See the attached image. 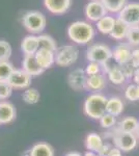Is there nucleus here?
Here are the masks:
<instances>
[{"mask_svg":"<svg viewBox=\"0 0 139 156\" xmlns=\"http://www.w3.org/2000/svg\"><path fill=\"white\" fill-rule=\"evenodd\" d=\"M69 39L77 45H87L96 36V29L89 22L75 21L68 26Z\"/></svg>","mask_w":139,"mask_h":156,"instance_id":"f257e3e1","label":"nucleus"},{"mask_svg":"<svg viewBox=\"0 0 139 156\" xmlns=\"http://www.w3.org/2000/svg\"><path fill=\"white\" fill-rule=\"evenodd\" d=\"M107 98L100 93L89 95L84 102V112L87 117L95 120H100L106 112Z\"/></svg>","mask_w":139,"mask_h":156,"instance_id":"f03ea898","label":"nucleus"},{"mask_svg":"<svg viewBox=\"0 0 139 156\" xmlns=\"http://www.w3.org/2000/svg\"><path fill=\"white\" fill-rule=\"evenodd\" d=\"M22 25L31 34H40L46 28L47 19L40 11H29L22 16Z\"/></svg>","mask_w":139,"mask_h":156,"instance_id":"7ed1b4c3","label":"nucleus"},{"mask_svg":"<svg viewBox=\"0 0 139 156\" xmlns=\"http://www.w3.org/2000/svg\"><path fill=\"white\" fill-rule=\"evenodd\" d=\"M79 49L74 45H64L55 51V64L59 67H70L77 62Z\"/></svg>","mask_w":139,"mask_h":156,"instance_id":"20e7f679","label":"nucleus"},{"mask_svg":"<svg viewBox=\"0 0 139 156\" xmlns=\"http://www.w3.org/2000/svg\"><path fill=\"white\" fill-rule=\"evenodd\" d=\"M86 58L100 65L108 62L112 58V49L105 44H93L86 50Z\"/></svg>","mask_w":139,"mask_h":156,"instance_id":"39448f33","label":"nucleus"},{"mask_svg":"<svg viewBox=\"0 0 139 156\" xmlns=\"http://www.w3.org/2000/svg\"><path fill=\"white\" fill-rule=\"evenodd\" d=\"M113 142L116 148H118L123 152L132 151L137 146V136L135 133L123 132L116 129L113 135Z\"/></svg>","mask_w":139,"mask_h":156,"instance_id":"423d86ee","label":"nucleus"},{"mask_svg":"<svg viewBox=\"0 0 139 156\" xmlns=\"http://www.w3.org/2000/svg\"><path fill=\"white\" fill-rule=\"evenodd\" d=\"M117 19L122 20L129 26L139 25V2L127 3L118 12Z\"/></svg>","mask_w":139,"mask_h":156,"instance_id":"0eeeda50","label":"nucleus"},{"mask_svg":"<svg viewBox=\"0 0 139 156\" xmlns=\"http://www.w3.org/2000/svg\"><path fill=\"white\" fill-rule=\"evenodd\" d=\"M107 9L101 0H92L84 7V15L90 22H98L107 15Z\"/></svg>","mask_w":139,"mask_h":156,"instance_id":"6e6552de","label":"nucleus"},{"mask_svg":"<svg viewBox=\"0 0 139 156\" xmlns=\"http://www.w3.org/2000/svg\"><path fill=\"white\" fill-rule=\"evenodd\" d=\"M7 82L15 90H26L31 84V76L23 69H15Z\"/></svg>","mask_w":139,"mask_h":156,"instance_id":"1a4fd4ad","label":"nucleus"},{"mask_svg":"<svg viewBox=\"0 0 139 156\" xmlns=\"http://www.w3.org/2000/svg\"><path fill=\"white\" fill-rule=\"evenodd\" d=\"M130 46L131 45L129 43H120L112 49V58L117 65L123 66L130 62L131 53H132V49Z\"/></svg>","mask_w":139,"mask_h":156,"instance_id":"9d476101","label":"nucleus"},{"mask_svg":"<svg viewBox=\"0 0 139 156\" xmlns=\"http://www.w3.org/2000/svg\"><path fill=\"white\" fill-rule=\"evenodd\" d=\"M73 0H44V6L53 15H64L69 12Z\"/></svg>","mask_w":139,"mask_h":156,"instance_id":"9b49d317","label":"nucleus"},{"mask_svg":"<svg viewBox=\"0 0 139 156\" xmlns=\"http://www.w3.org/2000/svg\"><path fill=\"white\" fill-rule=\"evenodd\" d=\"M86 79L87 75L85 73V70L79 68L69 74L68 83L74 90H81L83 89H86Z\"/></svg>","mask_w":139,"mask_h":156,"instance_id":"f8f14e48","label":"nucleus"},{"mask_svg":"<svg viewBox=\"0 0 139 156\" xmlns=\"http://www.w3.org/2000/svg\"><path fill=\"white\" fill-rule=\"evenodd\" d=\"M34 56L40 67L44 70L49 69L55 64V52L51 51V50L40 48L34 54Z\"/></svg>","mask_w":139,"mask_h":156,"instance_id":"ddd939ff","label":"nucleus"},{"mask_svg":"<svg viewBox=\"0 0 139 156\" xmlns=\"http://www.w3.org/2000/svg\"><path fill=\"white\" fill-rule=\"evenodd\" d=\"M17 112L14 104L9 101L0 102V124H9L16 119Z\"/></svg>","mask_w":139,"mask_h":156,"instance_id":"4468645a","label":"nucleus"},{"mask_svg":"<svg viewBox=\"0 0 139 156\" xmlns=\"http://www.w3.org/2000/svg\"><path fill=\"white\" fill-rule=\"evenodd\" d=\"M22 69L26 73H28L31 77L39 76L45 71L37 64L34 55H24V58L22 60Z\"/></svg>","mask_w":139,"mask_h":156,"instance_id":"2eb2a0df","label":"nucleus"},{"mask_svg":"<svg viewBox=\"0 0 139 156\" xmlns=\"http://www.w3.org/2000/svg\"><path fill=\"white\" fill-rule=\"evenodd\" d=\"M40 49L39 37L36 34L26 36L21 42V50L24 55H34Z\"/></svg>","mask_w":139,"mask_h":156,"instance_id":"dca6fc26","label":"nucleus"},{"mask_svg":"<svg viewBox=\"0 0 139 156\" xmlns=\"http://www.w3.org/2000/svg\"><path fill=\"white\" fill-rule=\"evenodd\" d=\"M106 87V78L102 73L87 76L86 79V90L92 92H101Z\"/></svg>","mask_w":139,"mask_h":156,"instance_id":"f3484780","label":"nucleus"},{"mask_svg":"<svg viewBox=\"0 0 139 156\" xmlns=\"http://www.w3.org/2000/svg\"><path fill=\"white\" fill-rule=\"evenodd\" d=\"M116 19L114 17L109 16V15H106L103 18H101L97 22V29L100 34H105V36H109L111 31L114 28Z\"/></svg>","mask_w":139,"mask_h":156,"instance_id":"a211bd4d","label":"nucleus"},{"mask_svg":"<svg viewBox=\"0 0 139 156\" xmlns=\"http://www.w3.org/2000/svg\"><path fill=\"white\" fill-rule=\"evenodd\" d=\"M129 28H130L129 25L126 24L125 22H123L122 20L116 18L114 28H113V30L111 31V34H109V36L112 37L113 40H116V41H122V40L127 37Z\"/></svg>","mask_w":139,"mask_h":156,"instance_id":"6ab92c4d","label":"nucleus"},{"mask_svg":"<svg viewBox=\"0 0 139 156\" xmlns=\"http://www.w3.org/2000/svg\"><path fill=\"white\" fill-rule=\"evenodd\" d=\"M123 107H125V105H123V102L120 98L111 97L107 100L106 112L117 117V115H120L123 112Z\"/></svg>","mask_w":139,"mask_h":156,"instance_id":"aec40b11","label":"nucleus"},{"mask_svg":"<svg viewBox=\"0 0 139 156\" xmlns=\"http://www.w3.org/2000/svg\"><path fill=\"white\" fill-rule=\"evenodd\" d=\"M107 76H108V79L114 84H122L125 82V80L127 79L123 72L122 67H120V65L111 66L110 70L107 73Z\"/></svg>","mask_w":139,"mask_h":156,"instance_id":"412c9836","label":"nucleus"},{"mask_svg":"<svg viewBox=\"0 0 139 156\" xmlns=\"http://www.w3.org/2000/svg\"><path fill=\"white\" fill-rule=\"evenodd\" d=\"M103 145L104 143H103L102 137L97 133H89L85 140V146H86L87 150L92 151V152L98 153L103 147Z\"/></svg>","mask_w":139,"mask_h":156,"instance_id":"4be33fe9","label":"nucleus"},{"mask_svg":"<svg viewBox=\"0 0 139 156\" xmlns=\"http://www.w3.org/2000/svg\"><path fill=\"white\" fill-rule=\"evenodd\" d=\"M139 126V122L137 119L133 117H128L125 118L123 121H120L117 125V130L123 132H130V133H135Z\"/></svg>","mask_w":139,"mask_h":156,"instance_id":"5701e85b","label":"nucleus"},{"mask_svg":"<svg viewBox=\"0 0 139 156\" xmlns=\"http://www.w3.org/2000/svg\"><path fill=\"white\" fill-rule=\"evenodd\" d=\"M29 156H54V151L50 145L40 143L31 148L29 151Z\"/></svg>","mask_w":139,"mask_h":156,"instance_id":"b1692460","label":"nucleus"},{"mask_svg":"<svg viewBox=\"0 0 139 156\" xmlns=\"http://www.w3.org/2000/svg\"><path fill=\"white\" fill-rule=\"evenodd\" d=\"M108 12L118 14L128 3V0H101Z\"/></svg>","mask_w":139,"mask_h":156,"instance_id":"393cba45","label":"nucleus"},{"mask_svg":"<svg viewBox=\"0 0 139 156\" xmlns=\"http://www.w3.org/2000/svg\"><path fill=\"white\" fill-rule=\"evenodd\" d=\"M37 37H39L40 48L51 50L53 52L57 50V44L51 36H49V34H39Z\"/></svg>","mask_w":139,"mask_h":156,"instance_id":"a878e982","label":"nucleus"},{"mask_svg":"<svg viewBox=\"0 0 139 156\" xmlns=\"http://www.w3.org/2000/svg\"><path fill=\"white\" fill-rule=\"evenodd\" d=\"M40 98H41L40 92L36 89H32V87L26 89L22 95V99L27 104H36L40 101Z\"/></svg>","mask_w":139,"mask_h":156,"instance_id":"bb28decb","label":"nucleus"},{"mask_svg":"<svg viewBox=\"0 0 139 156\" xmlns=\"http://www.w3.org/2000/svg\"><path fill=\"white\" fill-rule=\"evenodd\" d=\"M14 70L15 68L9 60L0 62V81H7Z\"/></svg>","mask_w":139,"mask_h":156,"instance_id":"cd10ccee","label":"nucleus"},{"mask_svg":"<svg viewBox=\"0 0 139 156\" xmlns=\"http://www.w3.org/2000/svg\"><path fill=\"white\" fill-rule=\"evenodd\" d=\"M12 53V48L5 40H0V62L9 60Z\"/></svg>","mask_w":139,"mask_h":156,"instance_id":"c85d7f7f","label":"nucleus"},{"mask_svg":"<svg viewBox=\"0 0 139 156\" xmlns=\"http://www.w3.org/2000/svg\"><path fill=\"white\" fill-rule=\"evenodd\" d=\"M126 39L128 40V43L131 46H139V25L136 26H131L129 28L128 34Z\"/></svg>","mask_w":139,"mask_h":156,"instance_id":"c756f323","label":"nucleus"},{"mask_svg":"<svg viewBox=\"0 0 139 156\" xmlns=\"http://www.w3.org/2000/svg\"><path fill=\"white\" fill-rule=\"evenodd\" d=\"M100 124H101V126L103 128H105V129H110V128L114 127L116 125L115 115L108 114V112H105V114L102 115V118L100 119Z\"/></svg>","mask_w":139,"mask_h":156,"instance_id":"7c9ffc66","label":"nucleus"},{"mask_svg":"<svg viewBox=\"0 0 139 156\" xmlns=\"http://www.w3.org/2000/svg\"><path fill=\"white\" fill-rule=\"evenodd\" d=\"M12 87L7 81H0V100H6L12 94Z\"/></svg>","mask_w":139,"mask_h":156,"instance_id":"2f4dec72","label":"nucleus"},{"mask_svg":"<svg viewBox=\"0 0 139 156\" xmlns=\"http://www.w3.org/2000/svg\"><path fill=\"white\" fill-rule=\"evenodd\" d=\"M125 96L130 101H137V84H130L125 90Z\"/></svg>","mask_w":139,"mask_h":156,"instance_id":"473e14b6","label":"nucleus"},{"mask_svg":"<svg viewBox=\"0 0 139 156\" xmlns=\"http://www.w3.org/2000/svg\"><path fill=\"white\" fill-rule=\"evenodd\" d=\"M102 69H101V65L98 64V62H89L88 65L85 68V73H86L87 76H92V75H96L101 73Z\"/></svg>","mask_w":139,"mask_h":156,"instance_id":"72a5a7b5","label":"nucleus"},{"mask_svg":"<svg viewBox=\"0 0 139 156\" xmlns=\"http://www.w3.org/2000/svg\"><path fill=\"white\" fill-rule=\"evenodd\" d=\"M130 64L137 69L139 68V48L132 49V53H131V59H130Z\"/></svg>","mask_w":139,"mask_h":156,"instance_id":"f704fd0d","label":"nucleus"},{"mask_svg":"<svg viewBox=\"0 0 139 156\" xmlns=\"http://www.w3.org/2000/svg\"><path fill=\"white\" fill-rule=\"evenodd\" d=\"M120 67H122L123 72V74H125L126 78H133L134 72H135V68H134L130 62L123 65V66H120Z\"/></svg>","mask_w":139,"mask_h":156,"instance_id":"c9c22d12","label":"nucleus"},{"mask_svg":"<svg viewBox=\"0 0 139 156\" xmlns=\"http://www.w3.org/2000/svg\"><path fill=\"white\" fill-rule=\"evenodd\" d=\"M111 149H112V147H111L110 145H103V147L101 148V150L98 152V155L99 156H108Z\"/></svg>","mask_w":139,"mask_h":156,"instance_id":"e433bc0d","label":"nucleus"},{"mask_svg":"<svg viewBox=\"0 0 139 156\" xmlns=\"http://www.w3.org/2000/svg\"><path fill=\"white\" fill-rule=\"evenodd\" d=\"M108 156H123L122 155V151L118 149V148L113 147L112 149H111L109 155H108Z\"/></svg>","mask_w":139,"mask_h":156,"instance_id":"4c0bfd02","label":"nucleus"},{"mask_svg":"<svg viewBox=\"0 0 139 156\" xmlns=\"http://www.w3.org/2000/svg\"><path fill=\"white\" fill-rule=\"evenodd\" d=\"M133 79H134V81H135V83L139 85V68L135 69V72H134V75H133Z\"/></svg>","mask_w":139,"mask_h":156,"instance_id":"58836bf2","label":"nucleus"},{"mask_svg":"<svg viewBox=\"0 0 139 156\" xmlns=\"http://www.w3.org/2000/svg\"><path fill=\"white\" fill-rule=\"evenodd\" d=\"M65 156H82V155L78 152H71V153H68Z\"/></svg>","mask_w":139,"mask_h":156,"instance_id":"ea45409f","label":"nucleus"},{"mask_svg":"<svg viewBox=\"0 0 139 156\" xmlns=\"http://www.w3.org/2000/svg\"><path fill=\"white\" fill-rule=\"evenodd\" d=\"M84 156H99V155H97L95 152H92V151H88V152L85 153Z\"/></svg>","mask_w":139,"mask_h":156,"instance_id":"a19ab883","label":"nucleus"},{"mask_svg":"<svg viewBox=\"0 0 139 156\" xmlns=\"http://www.w3.org/2000/svg\"><path fill=\"white\" fill-rule=\"evenodd\" d=\"M137 98H138V100H139V85L137 84Z\"/></svg>","mask_w":139,"mask_h":156,"instance_id":"79ce46f5","label":"nucleus"}]
</instances>
